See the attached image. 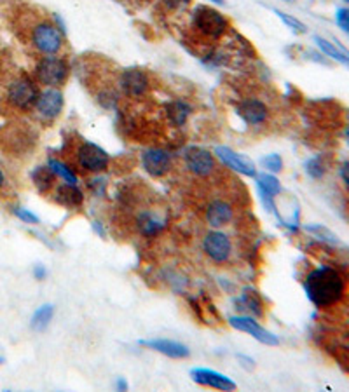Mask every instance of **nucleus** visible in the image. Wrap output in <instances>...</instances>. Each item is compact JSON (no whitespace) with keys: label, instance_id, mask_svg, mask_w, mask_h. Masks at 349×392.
<instances>
[{"label":"nucleus","instance_id":"nucleus-14","mask_svg":"<svg viewBox=\"0 0 349 392\" xmlns=\"http://www.w3.org/2000/svg\"><path fill=\"white\" fill-rule=\"evenodd\" d=\"M215 155L224 162V164L227 166V168L233 169V171L240 173V175L250 176V178L257 176L255 164H253L248 157H245V155L227 149V147H216Z\"/></svg>","mask_w":349,"mask_h":392},{"label":"nucleus","instance_id":"nucleus-13","mask_svg":"<svg viewBox=\"0 0 349 392\" xmlns=\"http://www.w3.org/2000/svg\"><path fill=\"white\" fill-rule=\"evenodd\" d=\"M257 187H259L260 201H262L264 208L269 213L276 214L279 220L276 202H274V199L281 194V183H279V180L273 173H262V175L257 176Z\"/></svg>","mask_w":349,"mask_h":392},{"label":"nucleus","instance_id":"nucleus-34","mask_svg":"<svg viewBox=\"0 0 349 392\" xmlns=\"http://www.w3.org/2000/svg\"><path fill=\"white\" fill-rule=\"evenodd\" d=\"M34 277L37 281H44L47 277V269L42 264H37L34 267Z\"/></svg>","mask_w":349,"mask_h":392},{"label":"nucleus","instance_id":"nucleus-37","mask_svg":"<svg viewBox=\"0 0 349 392\" xmlns=\"http://www.w3.org/2000/svg\"><path fill=\"white\" fill-rule=\"evenodd\" d=\"M116 389H117V391H128V384H126V380H124V379H117V382H116Z\"/></svg>","mask_w":349,"mask_h":392},{"label":"nucleus","instance_id":"nucleus-17","mask_svg":"<svg viewBox=\"0 0 349 392\" xmlns=\"http://www.w3.org/2000/svg\"><path fill=\"white\" fill-rule=\"evenodd\" d=\"M238 116H240L246 124L262 125L264 122L267 121L269 110H267L266 103L260 102V99L248 98L240 103V106H238Z\"/></svg>","mask_w":349,"mask_h":392},{"label":"nucleus","instance_id":"nucleus-22","mask_svg":"<svg viewBox=\"0 0 349 392\" xmlns=\"http://www.w3.org/2000/svg\"><path fill=\"white\" fill-rule=\"evenodd\" d=\"M314 42L318 44V47L326 54V56L332 58V60H336L339 63H343V65L349 66V51L346 49V47H343L341 44L329 42V40L323 39V37H319V35L314 37Z\"/></svg>","mask_w":349,"mask_h":392},{"label":"nucleus","instance_id":"nucleus-30","mask_svg":"<svg viewBox=\"0 0 349 392\" xmlns=\"http://www.w3.org/2000/svg\"><path fill=\"white\" fill-rule=\"evenodd\" d=\"M262 166L267 169L269 173H273V175H276L283 169V159L279 154H269L266 155V157H262Z\"/></svg>","mask_w":349,"mask_h":392},{"label":"nucleus","instance_id":"nucleus-10","mask_svg":"<svg viewBox=\"0 0 349 392\" xmlns=\"http://www.w3.org/2000/svg\"><path fill=\"white\" fill-rule=\"evenodd\" d=\"M65 105V99L61 91L58 87H47L46 91H42L37 98V103L34 110L37 116L44 121H54L61 114Z\"/></svg>","mask_w":349,"mask_h":392},{"label":"nucleus","instance_id":"nucleus-12","mask_svg":"<svg viewBox=\"0 0 349 392\" xmlns=\"http://www.w3.org/2000/svg\"><path fill=\"white\" fill-rule=\"evenodd\" d=\"M229 324L234 328V330H240L252 335L253 338L259 340L260 343H266V345L276 347L279 345V338L274 333H271L269 330H266L264 326H260L253 317L250 316H233L229 319Z\"/></svg>","mask_w":349,"mask_h":392},{"label":"nucleus","instance_id":"nucleus-39","mask_svg":"<svg viewBox=\"0 0 349 392\" xmlns=\"http://www.w3.org/2000/svg\"><path fill=\"white\" fill-rule=\"evenodd\" d=\"M212 2H215V4H220V6H222V4H224V0H212Z\"/></svg>","mask_w":349,"mask_h":392},{"label":"nucleus","instance_id":"nucleus-24","mask_svg":"<svg viewBox=\"0 0 349 392\" xmlns=\"http://www.w3.org/2000/svg\"><path fill=\"white\" fill-rule=\"evenodd\" d=\"M53 316H54V307L51 305V303H44V305H40L39 309L35 310L34 316H32L30 328L39 333L46 331L47 326L51 324V321H53Z\"/></svg>","mask_w":349,"mask_h":392},{"label":"nucleus","instance_id":"nucleus-28","mask_svg":"<svg viewBox=\"0 0 349 392\" xmlns=\"http://www.w3.org/2000/svg\"><path fill=\"white\" fill-rule=\"evenodd\" d=\"M306 231L311 232V234H314L318 239H322L323 243L339 244V239H337V235L333 234V232H330L326 227H323V225H306Z\"/></svg>","mask_w":349,"mask_h":392},{"label":"nucleus","instance_id":"nucleus-9","mask_svg":"<svg viewBox=\"0 0 349 392\" xmlns=\"http://www.w3.org/2000/svg\"><path fill=\"white\" fill-rule=\"evenodd\" d=\"M203 250L213 264L220 265V264H226V262L231 258V253H233V244H231V239L227 234H224V232L220 231H212L204 235Z\"/></svg>","mask_w":349,"mask_h":392},{"label":"nucleus","instance_id":"nucleus-1","mask_svg":"<svg viewBox=\"0 0 349 392\" xmlns=\"http://www.w3.org/2000/svg\"><path fill=\"white\" fill-rule=\"evenodd\" d=\"M304 291L318 309L337 305L346 295V279L329 265H319L304 277Z\"/></svg>","mask_w":349,"mask_h":392},{"label":"nucleus","instance_id":"nucleus-40","mask_svg":"<svg viewBox=\"0 0 349 392\" xmlns=\"http://www.w3.org/2000/svg\"><path fill=\"white\" fill-rule=\"evenodd\" d=\"M2 362H4V357H2V356H0V365H2Z\"/></svg>","mask_w":349,"mask_h":392},{"label":"nucleus","instance_id":"nucleus-21","mask_svg":"<svg viewBox=\"0 0 349 392\" xmlns=\"http://www.w3.org/2000/svg\"><path fill=\"white\" fill-rule=\"evenodd\" d=\"M236 309L252 316H264V302L260 295L252 288H245L243 295L236 300Z\"/></svg>","mask_w":349,"mask_h":392},{"label":"nucleus","instance_id":"nucleus-11","mask_svg":"<svg viewBox=\"0 0 349 392\" xmlns=\"http://www.w3.org/2000/svg\"><path fill=\"white\" fill-rule=\"evenodd\" d=\"M142 166L150 176L161 178L166 176L173 168V157L163 149H149L142 154Z\"/></svg>","mask_w":349,"mask_h":392},{"label":"nucleus","instance_id":"nucleus-15","mask_svg":"<svg viewBox=\"0 0 349 392\" xmlns=\"http://www.w3.org/2000/svg\"><path fill=\"white\" fill-rule=\"evenodd\" d=\"M190 376H192V380L196 384L204 387H212V389L234 391L238 387L236 382L231 380L229 376L209 368H194L192 372H190Z\"/></svg>","mask_w":349,"mask_h":392},{"label":"nucleus","instance_id":"nucleus-35","mask_svg":"<svg viewBox=\"0 0 349 392\" xmlns=\"http://www.w3.org/2000/svg\"><path fill=\"white\" fill-rule=\"evenodd\" d=\"M341 178L346 185H349V161L344 162L343 166H341Z\"/></svg>","mask_w":349,"mask_h":392},{"label":"nucleus","instance_id":"nucleus-8","mask_svg":"<svg viewBox=\"0 0 349 392\" xmlns=\"http://www.w3.org/2000/svg\"><path fill=\"white\" fill-rule=\"evenodd\" d=\"M183 162L185 168L197 178H209L216 171V162L213 154L201 147H189L183 152Z\"/></svg>","mask_w":349,"mask_h":392},{"label":"nucleus","instance_id":"nucleus-6","mask_svg":"<svg viewBox=\"0 0 349 392\" xmlns=\"http://www.w3.org/2000/svg\"><path fill=\"white\" fill-rule=\"evenodd\" d=\"M73 154H75L77 166L82 168L84 171L93 173V175H100V173L106 171L110 164L109 154L102 147L91 142H80Z\"/></svg>","mask_w":349,"mask_h":392},{"label":"nucleus","instance_id":"nucleus-26","mask_svg":"<svg viewBox=\"0 0 349 392\" xmlns=\"http://www.w3.org/2000/svg\"><path fill=\"white\" fill-rule=\"evenodd\" d=\"M304 171L310 178L313 180H322L326 173V164L323 162V157L316 155V157H311L310 161L304 164Z\"/></svg>","mask_w":349,"mask_h":392},{"label":"nucleus","instance_id":"nucleus-38","mask_svg":"<svg viewBox=\"0 0 349 392\" xmlns=\"http://www.w3.org/2000/svg\"><path fill=\"white\" fill-rule=\"evenodd\" d=\"M4 185H6V175H4V171L0 169V190L4 188Z\"/></svg>","mask_w":349,"mask_h":392},{"label":"nucleus","instance_id":"nucleus-25","mask_svg":"<svg viewBox=\"0 0 349 392\" xmlns=\"http://www.w3.org/2000/svg\"><path fill=\"white\" fill-rule=\"evenodd\" d=\"M189 114H190V106L187 105V103L180 102V99H176V102H171L166 105V116L168 119L173 125H183L189 119Z\"/></svg>","mask_w":349,"mask_h":392},{"label":"nucleus","instance_id":"nucleus-18","mask_svg":"<svg viewBox=\"0 0 349 392\" xmlns=\"http://www.w3.org/2000/svg\"><path fill=\"white\" fill-rule=\"evenodd\" d=\"M204 218H207L208 225H212V227H226V225H229L231 221H233L234 209L233 206L227 201H224V199H213L207 206Z\"/></svg>","mask_w":349,"mask_h":392},{"label":"nucleus","instance_id":"nucleus-29","mask_svg":"<svg viewBox=\"0 0 349 392\" xmlns=\"http://www.w3.org/2000/svg\"><path fill=\"white\" fill-rule=\"evenodd\" d=\"M274 14L279 18V20L283 21V23L286 25V27L290 28V30H293L295 33H306L307 32V27L302 23V21H299L297 18L290 16V14H285L283 11H278L274 9Z\"/></svg>","mask_w":349,"mask_h":392},{"label":"nucleus","instance_id":"nucleus-3","mask_svg":"<svg viewBox=\"0 0 349 392\" xmlns=\"http://www.w3.org/2000/svg\"><path fill=\"white\" fill-rule=\"evenodd\" d=\"M190 28L200 39L215 42L231 30V25L226 20V16L213 7L197 6L190 13Z\"/></svg>","mask_w":349,"mask_h":392},{"label":"nucleus","instance_id":"nucleus-27","mask_svg":"<svg viewBox=\"0 0 349 392\" xmlns=\"http://www.w3.org/2000/svg\"><path fill=\"white\" fill-rule=\"evenodd\" d=\"M47 166H49L51 171H53L54 175L60 176V178L67 181V183H77L75 173H73L67 164H63L61 161H58V159H49V161H47Z\"/></svg>","mask_w":349,"mask_h":392},{"label":"nucleus","instance_id":"nucleus-5","mask_svg":"<svg viewBox=\"0 0 349 392\" xmlns=\"http://www.w3.org/2000/svg\"><path fill=\"white\" fill-rule=\"evenodd\" d=\"M70 66L65 58L42 56L35 65L37 82L46 87H61L68 79Z\"/></svg>","mask_w":349,"mask_h":392},{"label":"nucleus","instance_id":"nucleus-31","mask_svg":"<svg viewBox=\"0 0 349 392\" xmlns=\"http://www.w3.org/2000/svg\"><path fill=\"white\" fill-rule=\"evenodd\" d=\"M336 23L341 30L349 35V7H341V9H337Z\"/></svg>","mask_w":349,"mask_h":392},{"label":"nucleus","instance_id":"nucleus-23","mask_svg":"<svg viewBox=\"0 0 349 392\" xmlns=\"http://www.w3.org/2000/svg\"><path fill=\"white\" fill-rule=\"evenodd\" d=\"M54 180H56V175L51 171L49 166H37L32 173V181L40 194H47L54 187Z\"/></svg>","mask_w":349,"mask_h":392},{"label":"nucleus","instance_id":"nucleus-16","mask_svg":"<svg viewBox=\"0 0 349 392\" xmlns=\"http://www.w3.org/2000/svg\"><path fill=\"white\" fill-rule=\"evenodd\" d=\"M143 347L156 350V353L164 354V356L171 357V360H185L190 356V349L183 343L176 342V340L168 338H156V340H142Z\"/></svg>","mask_w":349,"mask_h":392},{"label":"nucleus","instance_id":"nucleus-20","mask_svg":"<svg viewBox=\"0 0 349 392\" xmlns=\"http://www.w3.org/2000/svg\"><path fill=\"white\" fill-rule=\"evenodd\" d=\"M166 227V220L156 212H143L137 216V228L145 238H156Z\"/></svg>","mask_w":349,"mask_h":392},{"label":"nucleus","instance_id":"nucleus-4","mask_svg":"<svg viewBox=\"0 0 349 392\" xmlns=\"http://www.w3.org/2000/svg\"><path fill=\"white\" fill-rule=\"evenodd\" d=\"M39 94L40 92L37 90V82L27 73H20L14 79H11L6 87L7 103L13 109L23 110V112L34 109Z\"/></svg>","mask_w":349,"mask_h":392},{"label":"nucleus","instance_id":"nucleus-36","mask_svg":"<svg viewBox=\"0 0 349 392\" xmlns=\"http://www.w3.org/2000/svg\"><path fill=\"white\" fill-rule=\"evenodd\" d=\"M91 227H93V231L97 232L100 238H105V235H106V232L104 231V225H102L100 221H93V225H91Z\"/></svg>","mask_w":349,"mask_h":392},{"label":"nucleus","instance_id":"nucleus-33","mask_svg":"<svg viewBox=\"0 0 349 392\" xmlns=\"http://www.w3.org/2000/svg\"><path fill=\"white\" fill-rule=\"evenodd\" d=\"M238 361H240V365L243 366L245 369H253L255 368V361L252 360V357H248V356H243V354H238Z\"/></svg>","mask_w":349,"mask_h":392},{"label":"nucleus","instance_id":"nucleus-32","mask_svg":"<svg viewBox=\"0 0 349 392\" xmlns=\"http://www.w3.org/2000/svg\"><path fill=\"white\" fill-rule=\"evenodd\" d=\"M14 214H16L18 218H20L21 221H23V223H30V225H37L39 223V216H37V214H34L32 212H28V209H25V208H16L13 212Z\"/></svg>","mask_w":349,"mask_h":392},{"label":"nucleus","instance_id":"nucleus-2","mask_svg":"<svg viewBox=\"0 0 349 392\" xmlns=\"http://www.w3.org/2000/svg\"><path fill=\"white\" fill-rule=\"evenodd\" d=\"M28 42L44 56H56L63 49V32L47 18H34L28 25Z\"/></svg>","mask_w":349,"mask_h":392},{"label":"nucleus","instance_id":"nucleus-7","mask_svg":"<svg viewBox=\"0 0 349 392\" xmlns=\"http://www.w3.org/2000/svg\"><path fill=\"white\" fill-rule=\"evenodd\" d=\"M149 75L140 68H124L117 77V90L128 98H142L149 92Z\"/></svg>","mask_w":349,"mask_h":392},{"label":"nucleus","instance_id":"nucleus-19","mask_svg":"<svg viewBox=\"0 0 349 392\" xmlns=\"http://www.w3.org/2000/svg\"><path fill=\"white\" fill-rule=\"evenodd\" d=\"M54 201L63 206V208L77 209L82 206L84 192L77 187V183H67L65 181V183L58 185L56 190H54Z\"/></svg>","mask_w":349,"mask_h":392}]
</instances>
